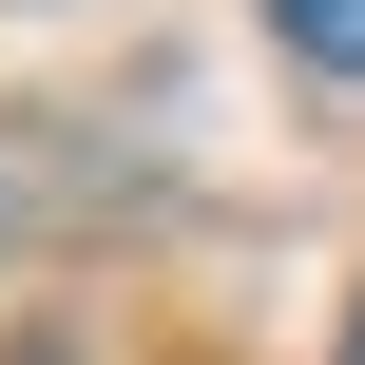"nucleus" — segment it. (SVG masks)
<instances>
[{"mask_svg":"<svg viewBox=\"0 0 365 365\" xmlns=\"http://www.w3.org/2000/svg\"><path fill=\"white\" fill-rule=\"evenodd\" d=\"M269 38H289L308 77H365V0H269Z\"/></svg>","mask_w":365,"mask_h":365,"instance_id":"1","label":"nucleus"},{"mask_svg":"<svg viewBox=\"0 0 365 365\" xmlns=\"http://www.w3.org/2000/svg\"><path fill=\"white\" fill-rule=\"evenodd\" d=\"M346 365H365V308H346Z\"/></svg>","mask_w":365,"mask_h":365,"instance_id":"2","label":"nucleus"}]
</instances>
